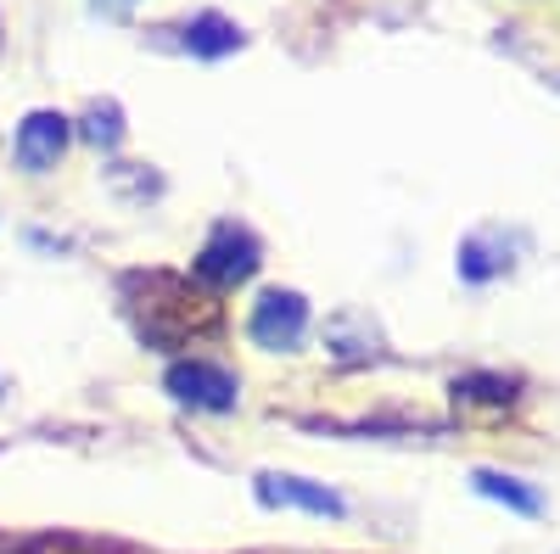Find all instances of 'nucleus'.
<instances>
[{"instance_id":"7ed1b4c3","label":"nucleus","mask_w":560,"mask_h":554,"mask_svg":"<svg viewBox=\"0 0 560 554\" xmlns=\"http://www.w3.org/2000/svg\"><path fill=\"white\" fill-rule=\"evenodd\" d=\"M163 381H168V392H174L179 403L213 409V414L236 409V398H242V381L230 376L224 364H213V358H179V364H168Z\"/></svg>"},{"instance_id":"f03ea898","label":"nucleus","mask_w":560,"mask_h":554,"mask_svg":"<svg viewBox=\"0 0 560 554\" xmlns=\"http://www.w3.org/2000/svg\"><path fill=\"white\" fill-rule=\"evenodd\" d=\"M258 263H264V247H258L253 229L219 224L213 236L202 241V252H197V281L213 286V292H230V286H247L258 274Z\"/></svg>"},{"instance_id":"20e7f679","label":"nucleus","mask_w":560,"mask_h":554,"mask_svg":"<svg viewBox=\"0 0 560 554\" xmlns=\"http://www.w3.org/2000/svg\"><path fill=\"white\" fill-rule=\"evenodd\" d=\"M303 331H308V303L298 297V292H264L258 303H253V319H247V337L258 342V347H269V353H298V342H303Z\"/></svg>"},{"instance_id":"0eeeda50","label":"nucleus","mask_w":560,"mask_h":554,"mask_svg":"<svg viewBox=\"0 0 560 554\" xmlns=\"http://www.w3.org/2000/svg\"><path fill=\"white\" fill-rule=\"evenodd\" d=\"M236 45H242V28L219 12H202L185 28V51H197V57H224V51H236Z\"/></svg>"},{"instance_id":"39448f33","label":"nucleus","mask_w":560,"mask_h":554,"mask_svg":"<svg viewBox=\"0 0 560 554\" xmlns=\"http://www.w3.org/2000/svg\"><path fill=\"white\" fill-rule=\"evenodd\" d=\"M68 141H73V129H68L62 113H28L18 123V146H12L18 152V168L23 174H51L62 163Z\"/></svg>"},{"instance_id":"423d86ee","label":"nucleus","mask_w":560,"mask_h":554,"mask_svg":"<svg viewBox=\"0 0 560 554\" xmlns=\"http://www.w3.org/2000/svg\"><path fill=\"white\" fill-rule=\"evenodd\" d=\"M258 498L275 510H308V516H342V498L303 476H258Z\"/></svg>"},{"instance_id":"1a4fd4ad","label":"nucleus","mask_w":560,"mask_h":554,"mask_svg":"<svg viewBox=\"0 0 560 554\" xmlns=\"http://www.w3.org/2000/svg\"><path fill=\"white\" fill-rule=\"evenodd\" d=\"M454 398L459 403H510L516 387H510L504 376H465V381H454Z\"/></svg>"},{"instance_id":"9d476101","label":"nucleus","mask_w":560,"mask_h":554,"mask_svg":"<svg viewBox=\"0 0 560 554\" xmlns=\"http://www.w3.org/2000/svg\"><path fill=\"white\" fill-rule=\"evenodd\" d=\"M84 141H96V146H118L124 141V123H118V107L113 102H96L84 113Z\"/></svg>"},{"instance_id":"f257e3e1","label":"nucleus","mask_w":560,"mask_h":554,"mask_svg":"<svg viewBox=\"0 0 560 554\" xmlns=\"http://www.w3.org/2000/svg\"><path fill=\"white\" fill-rule=\"evenodd\" d=\"M124 292H129L140 342H152V347H185V337L213 326V303L202 292H191V281H179V274H163V269L129 274Z\"/></svg>"},{"instance_id":"6e6552de","label":"nucleus","mask_w":560,"mask_h":554,"mask_svg":"<svg viewBox=\"0 0 560 554\" xmlns=\"http://www.w3.org/2000/svg\"><path fill=\"white\" fill-rule=\"evenodd\" d=\"M477 487H482L488 498L510 504V510H522V516H538V493L516 487V482H510V476H499V471H477Z\"/></svg>"}]
</instances>
